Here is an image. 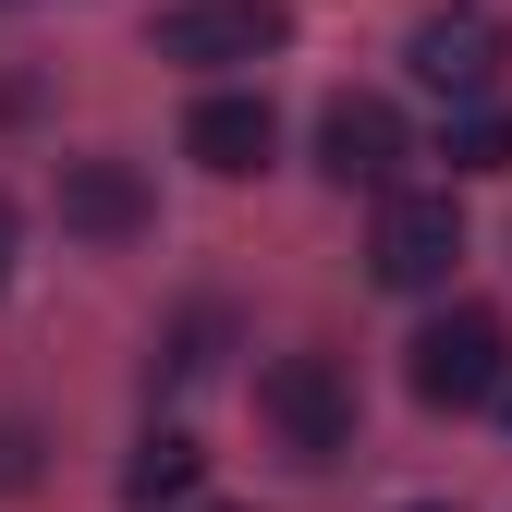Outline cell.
Wrapping results in <instances>:
<instances>
[{"label":"cell","mask_w":512,"mask_h":512,"mask_svg":"<svg viewBox=\"0 0 512 512\" xmlns=\"http://www.w3.org/2000/svg\"><path fill=\"white\" fill-rule=\"evenodd\" d=\"M403 159H415V135H403V110H391V98L342 86L330 110H317V171H330V183H391Z\"/></svg>","instance_id":"8992f818"},{"label":"cell","mask_w":512,"mask_h":512,"mask_svg":"<svg viewBox=\"0 0 512 512\" xmlns=\"http://www.w3.org/2000/svg\"><path fill=\"white\" fill-rule=\"evenodd\" d=\"M452 171H512V110H452Z\"/></svg>","instance_id":"30bf717a"},{"label":"cell","mask_w":512,"mask_h":512,"mask_svg":"<svg viewBox=\"0 0 512 512\" xmlns=\"http://www.w3.org/2000/svg\"><path fill=\"white\" fill-rule=\"evenodd\" d=\"M147 220H159V196L135 159H61V232L74 244H135Z\"/></svg>","instance_id":"52a82bcc"},{"label":"cell","mask_w":512,"mask_h":512,"mask_svg":"<svg viewBox=\"0 0 512 512\" xmlns=\"http://www.w3.org/2000/svg\"><path fill=\"white\" fill-rule=\"evenodd\" d=\"M500 403H512V391H500Z\"/></svg>","instance_id":"2e32d148"},{"label":"cell","mask_w":512,"mask_h":512,"mask_svg":"<svg viewBox=\"0 0 512 512\" xmlns=\"http://www.w3.org/2000/svg\"><path fill=\"white\" fill-rule=\"evenodd\" d=\"M403 512H452V500H403Z\"/></svg>","instance_id":"5bb4252c"},{"label":"cell","mask_w":512,"mask_h":512,"mask_svg":"<svg viewBox=\"0 0 512 512\" xmlns=\"http://www.w3.org/2000/svg\"><path fill=\"white\" fill-rule=\"evenodd\" d=\"M366 256H378V281H391V293H439V281L464 269V208H452V196H391Z\"/></svg>","instance_id":"5b68a950"},{"label":"cell","mask_w":512,"mask_h":512,"mask_svg":"<svg viewBox=\"0 0 512 512\" xmlns=\"http://www.w3.org/2000/svg\"><path fill=\"white\" fill-rule=\"evenodd\" d=\"M269 49H293L281 0H183V13H159V61H196V74H232V61H269Z\"/></svg>","instance_id":"277c9868"},{"label":"cell","mask_w":512,"mask_h":512,"mask_svg":"<svg viewBox=\"0 0 512 512\" xmlns=\"http://www.w3.org/2000/svg\"><path fill=\"white\" fill-rule=\"evenodd\" d=\"M403 378H415V403L476 415V403H500V391H512V330H500L488 305H452V317H427V330H415Z\"/></svg>","instance_id":"6da1fadb"},{"label":"cell","mask_w":512,"mask_h":512,"mask_svg":"<svg viewBox=\"0 0 512 512\" xmlns=\"http://www.w3.org/2000/svg\"><path fill=\"white\" fill-rule=\"evenodd\" d=\"M403 61H415V86H439L452 110H488V86H500V61H512V25L488 13V0H439V13H415Z\"/></svg>","instance_id":"7a4b0ae2"},{"label":"cell","mask_w":512,"mask_h":512,"mask_svg":"<svg viewBox=\"0 0 512 512\" xmlns=\"http://www.w3.org/2000/svg\"><path fill=\"white\" fill-rule=\"evenodd\" d=\"M256 415L281 427L293 464H342V452H354V378H342L330 354H281L269 378H256Z\"/></svg>","instance_id":"3957f363"},{"label":"cell","mask_w":512,"mask_h":512,"mask_svg":"<svg viewBox=\"0 0 512 512\" xmlns=\"http://www.w3.org/2000/svg\"><path fill=\"white\" fill-rule=\"evenodd\" d=\"M13 244H25V220H13V196H0V281H13Z\"/></svg>","instance_id":"4fadbf2b"},{"label":"cell","mask_w":512,"mask_h":512,"mask_svg":"<svg viewBox=\"0 0 512 512\" xmlns=\"http://www.w3.org/2000/svg\"><path fill=\"white\" fill-rule=\"evenodd\" d=\"M0 488H37V427L0 415Z\"/></svg>","instance_id":"7c38bea8"},{"label":"cell","mask_w":512,"mask_h":512,"mask_svg":"<svg viewBox=\"0 0 512 512\" xmlns=\"http://www.w3.org/2000/svg\"><path fill=\"white\" fill-rule=\"evenodd\" d=\"M196 439H183V427H147L135 439V464H122V500H135V512H159V500H196Z\"/></svg>","instance_id":"9c48e42d"},{"label":"cell","mask_w":512,"mask_h":512,"mask_svg":"<svg viewBox=\"0 0 512 512\" xmlns=\"http://www.w3.org/2000/svg\"><path fill=\"white\" fill-rule=\"evenodd\" d=\"M220 342H232V317H220V305H196V317L171 330V378H208V366H220Z\"/></svg>","instance_id":"8fae6325"},{"label":"cell","mask_w":512,"mask_h":512,"mask_svg":"<svg viewBox=\"0 0 512 512\" xmlns=\"http://www.w3.org/2000/svg\"><path fill=\"white\" fill-rule=\"evenodd\" d=\"M196 512H232V500H196Z\"/></svg>","instance_id":"9a60e30c"},{"label":"cell","mask_w":512,"mask_h":512,"mask_svg":"<svg viewBox=\"0 0 512 512\" xmlns=\"http://www.w3.org/2000/svg\"><path fill=\"white\" fill-rule=\"evenodd\" d=\"M269 147H281V122H269V98H256V86H208L196 110H183V159L220 171V183L269 171Z\"/></svg>","instance_id":"ba28073f"}]
</instances>
